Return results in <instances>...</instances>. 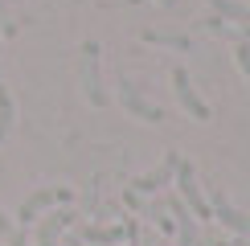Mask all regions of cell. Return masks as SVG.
I'll list each match as a JSON object with an SVG mask.
<instances>
[{
	"mask_svg": "<svg viewBox=\"0 0 250 246\" xmlns=\"http://www.w3.org/2000/svg\"><path fill=\"white\" fill-rule=\"evenodd\" d=\"M234 62H238V70L250 78V41H238L234 45Z\"/></svg>",
	"mask_w": 250,
	"mask_h": 246,
	"instance_id": "cell-14",
	"label": "cell"
},
{
	"mask_svg": "<svg viewBox=\"0 0 250 246\" xmlns=\"http://www.w3.org/2000/svg\"><path fill=\"white\" fill-rule=\"evenodd\" d=\"M168 209L176 213V238H181V246H201V242H197V226H193V218H189V209H185V201L172 197Z\"/></svg>",
	"mask_w": 250,
	"mask_h": 246,
	"instance_id": "cell-8",
	"label": "cell"
},
{
	"mask_svg": "<svg viewBox=\"0 0 250 246\" xmlns=\"http://www.w3.org/2000/svg\"><path fill=\"white\" fill-rule=\"evenodd\" d=\"M176 160H181V156H176V152H168V156H164V164H160L156 172H148V177H140V181L131 184V193H156V189H164V184L172 181V172H176Z\"/></svg>",
	"mask_w": 250,
	"mask_h": 246,
	"instance_id": "cell-7",
	"label": "cell"
},
{
	"mask_svg": "<svg viewBox=\"0 0 250 246\" xmlns=\"http://www.w3.org/2000/svg\"><path fill=\"white\" fill-rule=\"evenodd\" d=\"M160 4H176V0H160Z\"/></svg>",
	"mask_w": 250,
	"mask_h": 246,
	"instance_id": "cell-18",
	"label": "cell"
},
{
	"mask_svg": "<svg viewBox=\"0 0 250 246\" xmlns=\"http://www.w3.org/2000/svg\"><path fill=\"white\" fill-rule=\"evenodd\" d=\"M70 246H82V242H78V238H74V242H70Z\"/></svg>",
	"mask_w": 250,
	"mask_h": 246,
	"instance_id": "cell-19",
	"label": "cell"
},
{
	"mask_svg": "<svg viewBox=\"0 0 250 246\" xmlns=\"http://www.w3.org/2000/svg\"><path fill=\"white\" fill-rule=\"evenodd\" d=\"M176 189H181V201L193 209V218H209V201L201 197V184H197V172L189 160H176Z\"/></svg>",
	"mask_w": 250,
	"mask_h": 246,
	"instance_id": "cell-3",
	"label": "cell"
},
{
	"mask_svg": "<svg viewBox=\"0 0 250 246\" xmlns=\"http://www.w3.org/2000/svg\"><path fill=\"white\" fill-rule=\"evenodd\" d=\"M13 115H17L13 111V95H8V86L0 82V144H4L8 131H13Z\"/></svg>",
	"mask_w": 250,
	"mask_h": 246,
	"instance_id": "cell-13",
	"label": "cell"
},
{
	"mask_svg": "<svg viewBox=\"0 0 250 246\" xmlns=\"http://www.w3.org/2000/svg\"><path fill=\"white\" fill-rule=\"evenodd\" d=\"M119 102H123V111L135 119H144V123H164V111L156 107V102H148L140 95V86H135L131 78H119Z\"/></svg>",
	"mask_w": 250,
	"mask_h": 246,
	"instance_id": "cell-4",
	"label": "cell"
},
{
	"mask_svg": "<svg viewBox=\"0 0 250 246\" xmlns=\"http://www.w3.org/2000/svg\"><path fill=\"white\" fill-rule=\"evenodd\" d=\"M213 213H217V218H222V226H230L234 234H250V218H246V213H238L234 205H230V201L222 197V193H217V197H213Z\"/></svg>",
	"mask_w": 250,
	"mask_h": 246,
	"instance_id": "cell-9",
	"label": "cell"
},
{
	"mask_svg": "<svg viewBox=\"0 0 250 246\" xmlns=\"http://www.w3.org/2000/svg\"><path fill=\"white\" fill-rule=\"evenodd\" d=\"M217 246H230V242H217Z\"/></svg>",
	"mask_w": 250,
	"mask_h": 246,
	"instance_id": "cell-20",
	"label": "cell"
},
{
	"mask_svg": "<svg viewBox=\"0 0 250 246\" xmlns=\"http://www.w3.org/2000/svg\"><path fill=\"white\" fill-rule=\"evenodd\" d=\"M123 234H131V226H111V230H103V226H82L74 238H78V242H99V246H111V242H119Z\"/></svg>",
	"mask_w": 250,
	"mask_h": 246,
	"instance_id": "cell-10",
	"label": "cell"
},
{
	"mask_svg": "<svg viewBox=\"0 0 250 246\" xmlns=\"http://www.w3.org/2000/svg\"><path fill=\"white\" fill-rule=\"evenodd\" d=\"M140 37H144V41H152V45H168V49H189V45H193L185 33H164V29H144Z\"/></svg>",
	"mask_w": 250,
	"mask_h": 246,
	"instance_id": "cell-11",
	"label": "cell"
},
{
	"mask_svg": "<svg viewBox=\"0 0 250 246\" xmlns=\"http://www.w3.org/2000/svg\"><path fill=\"white\" fill-rule=\"evenodd\" d=\"M8 246H29V242H25V234H21V230H13V238H8Z\"/></svg>",
	"mask_w": 250,
	"mask_h": 246,
	"instance_id": "cell-16",
	"label": "cell"
},
{
	"mask_svg": "<svg viewBox=\"0 0 250 246\" xmlns=\"http://www.w3.org/2000/svg\"><path fill=\"white\" fill-rule=\"evenodd\" d=\"M78 82H82V95L95 107H107V90H103V74H99V41L78 45Z\"/></svg>",
	"mask_w": 250,
	"mask_h": 246,
	"instance_id": "cell-1",
	"label": "cell"
},
{
	"mask_svg": "<svg viewBox=\"0 0 250 246\" xmlns=\"http://www.w3.org/2000/svg\"><path fill=\"white\" fill-rule=\"evenodd\" d=\"M172 90H176V102H181V107L189 111L193 119H209V102H205V99L193 90L189 70H185V66H172Z\"/></svg>",
	"mask_w": 250,
	"mask_h": 246,
	"instance_id": "cell-5",
	"label": "cell"
},
{
	"mask_svg": "<svg viewBox=\"0 0 250 246\" xmlns=\"http://www.w3.org/2000/svg\"><path fill=\"white\" fill-rule=\"evenodd\" d=\"M74 222V213L62 205V209H54V213H45V222L37 226V246H58V234L66 230V226Z\"/></svg>",
	"mask_w": 250,
	"mask_h": 246,
	"instance_id": "cell-6",
	"label": "cell"
},
{
	"mask_svg": "<svg viewBox=\"0 0 250 246\" xmlns=\"http://www.w3.org/2000/svg\"><path fill=\"white\" fill-rule=\"evenodd\" d=\"M74 201V189H66V184H49V189H37L33 197H25V205H21L17 222L21 226H33L41 209H49V205H70Z\"/></svg>",
	"mask_w": 250,
	"mask_h": 246,
	"instance_id": "cell-2",
	"label": "cell"
},
{
	"mask_svg": "<svg viewBox=\"0 0 250 246\" xmlns=\"http://www.w3.org/2000/svg\"><path fill=\"white\" fill-rule=\"evenodd\" d=\"M0 20H4V0H0ZM4 25H8V20H4Z\"/></svg>",
	"mask_w": 250,
	"mask_h": 246,
	"instance_id": "cell-17",
	"label": "cell"
},
{
	"mask_svg": "<svg viewBox=\"0 0 250 246\" xmlns=\"http://www.w3.org/2000/svg\"><path fill=\"white\" fill-rule=\"evenodd\" d=\"M0 234H4V238H13V222H8L4 209H0Z\"/></svg>",
	"mask_w": 250,
	"mask_h": 246,
	"instance_id": "cell-15",
	"label": "cell"
},
{
	"mask_svg": "<svg viewBox=\"0 0 250 246\" xmlns=\"http://www.w3.org/2000/svg\"><path fill=\"white\" fill-rule=\"evenodd\" d=\"M213 17H222V20H238V25H250V8L234 4V0H213Z\"/></svg>",
	"mask_w": 250,
	"mask_h": 246,
	"instance_id": "cell-12",
	"label": "cell"
}]
</instances>
